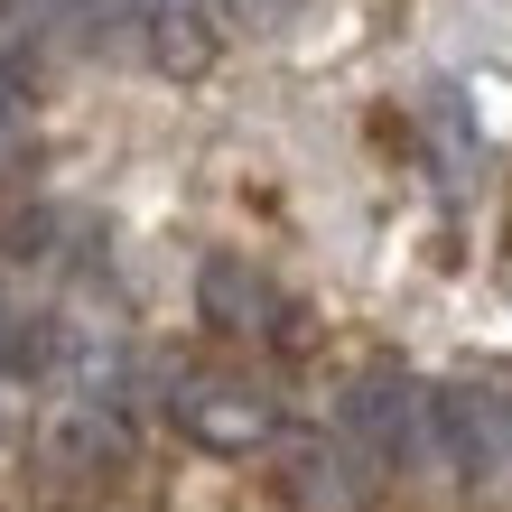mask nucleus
<instances>
[{
  "label": "nucleus",
  "mask_w": 512,
  "mask_h": 512,
  "mask_svg": "<svg viewBox=\"0 0 512 512\" xmlns=\"http://www.w3.org/2000/svg\"><path fill=\"white\" fill-rule=\"evenodd\" d=\"M429 466L466 494H503L512 485V401L447 382L429 391Z\"/></svg>",
  "instance_id": "1"
},
{
  "label": "nucleus",
  "mask_w": 512,
  "mask_h": 512,
  "mask_svg": "<svg viewBox=\"0 0 512 512\" xmlns=\"http://www.w3.org/2000/svg\"><path fill=\"white\" fill-rule=\"evenodd\" d=\"M336 438L354 447V457H373L382 475H391V466H419V457H429V391H419L410 373H364V382H345Z\"/></svg>",
  "instance_id": "2"
},
{
  "label": "nucleus",
  "mask_w": 512,
  "mask_h": 512,
  "mask_svg": "<svg viewBox=\"0 0 512 512\" xmlns=\"http://www.w3.org/2000/svg\"><path fill=\"white\" fill-rule=\"evenodd\" d=\"M38 466L47 475H75V485L122 475L131 466V410L122 401H75V391H56V401L38 410Z\"/></svg>",
  "instance_id": "3"
},
{
  "label": "nucleus",
  "mask_w": 512,
  "mask_h": 512,
  "mask_svg": "<svg viewBox=\"0 0 512 512\" xmlns=\"http://www.w3.org/2000/svg\"><path fill=\"white\" fill-rule=\"evenodd\" d=\"M168 410H177V429H187V438L224 447V457H243V447H270V438H280V410H270L252 382H224V373L168 382Z\"/></svg>",
  "instance_id": "4"
},
{
  "label": "nucleus",
  "mask_w": 512,
  "mask_h": 512,
  "mask_svg": "<svg viewBox=\"0 0 512 512\" xmlns=\"http://www.w3.org/2000/svg\"><path fill=\"white\" fill-rule=\"evenodd\" d=\"M373 485H382V466L354 457L336 429L289 438V503L298 512H373Z\"/></svg>",
  "instance_id": "5"
},
{
  "label": "nucleus",
  "mask_w": 512,
  "mask_h": 512,
  "mask_svg": "<svg viewBox=\"0 0 512 512\" xmlns=\"http://www.w3.org/2000/svg\"><path fill=\"white\" fill-rule=\"evenodd\" d=\"M131 47H140L159 75H196V66H215V47H224V0H140Z\"/></svg>",
  "instance_id": "6"
},
{
  "label": "nucleus",
  "mask_w": 512,
  "mask_h": 512,
  "mask_svg": "<svg viewBox=\"0 0 512 512\" xmlns=\"http://www.w3.org/2000/svg\"><path fill=\"white\" fill-rule=\"evenodd\" d=\"M205 317L215 326H233V336H289V308H280V289L270 280H252L243 261H205Z\"/></svg>",
  "instance_id": "7"
},
{
  "label": "nucleus",
  "mask_w": 512,
  "mask_h": 512,
  "mask_svg": "<svg viewBox=\"0 0 512 512\" xmlns=\"http://www.w3.org/2000/svg\"><path fill=\"white\" fill-rule=\"evenodd\" d=\"M19 140H28V75L0 56V159H10Z\"/></svg>",
  "instance_id": "8"
},
{
  "label": "nucleus",
  "mask_w": 512,
  "mask_h": 512,
  "mask_svg": "<svg viewBox=\"0 0 512 512\" xmlns=\"http://www.w3.org/2000/svg\"><path fill=\"white\" fill-rule=\"evenodd\" d=\"M19 419H28V382H19L10 364H0V438H10V429H19Z\"/></svg>",
  "instance_id": "9"
},
{
  "label": "nucleus",
  "mask_w": 512,
  "mask_h": 512,
  "mask_svg": "<svg viewBox=\"0 0 512 512\" xmlns=\"http://www.w3.org/2000/svg\"><path fill=\"white\" fill-rule=\"evenodd\" d=\"M224 10H233V0H224Z\"/></svg>",
  "instance_id": "10"
}]
</instances>
